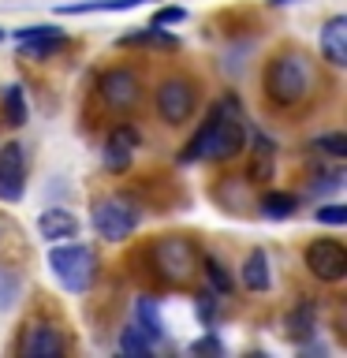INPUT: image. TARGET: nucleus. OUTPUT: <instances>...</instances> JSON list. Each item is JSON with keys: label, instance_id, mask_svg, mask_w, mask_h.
Listing matches in <instances>:
<instances>
[{"label": "nucleus", "instance_id": "f257e3e1", "mask_svg": "<svg viewBox=\"0 0 347 358\" xmlns=\"http://www.w3.org/2000/svg\"><path fill=\"white\" fill-rule=\"evenodd\" d=\"M313 90V67L306 56L299 52H280L273 64L265 67V97L276 108H291L306 101Z\"/></svg>", "mask_w": 347, "mask_h": 358}, {"label": "nucleus", "instance_id": "f03ea898", "mask_svg": "<svg viewBox=\"0 0 347 358\" xmlns=\"http://www.w3.org/2000/svg\"><path fill=\"white\" fill-rule=\"evenodd\" d=\"M246 142V123L239 112V101L228 97L220 105L209 108V145H206V161H232L243 153Z\"/></svg>", "mask_w": 347, "mask_h": 358}, {"label": "nucleus", "instance_id": "7ed1b4c3", "mask_svg": "<svg viewBox=\"0 0 347 358\" xmlns=\"http://www.w3.org/2000/svg\"><path fill=\"white\" fill-rule=\"evenodd\" d=\"M49 268L60 280V287H67L71 295L94 287L97 280V254L86 243H67V246H52L49 250Z\"/></svg>", "mask_w": 347, "mask_h": 358}, {"label": "nucleus", "instance_id": "20e7f679", "mask_svg": "<svg viewBox=\"0 0 347 358\" xmlns=\"http://www.w3.org/2000/svg\"><path fill=\"white\" fill-rule=\"evenodd\" d=\"M150 265L157 268L161 280H168V284H187V280L194 276V268H198V254H194V246H190L187 239L168 235V239L153 243Z\"/></svg>", "mask_w": 347, "mask_h": 358}, {"label": "nucleus", "instance_id": "39448f33", "mask_svg": "<svg viewBox=\"0 0 347 358\" xmlns=\"http://www.w3.org/2000/svg\"><path fill=\"white\" fill-rule=\"evenodd\" d=\"M94 228H97L101 239L120 243L139 228V209H134L127 198H101L94 206Z\"/></svg>", "mask_w": 347, "mask_h": 358}, {"label": "nucleus", "instance_id": "423d86ee", "mask_svg": "<svg viewBox=\"0 0 347 358\" xmlns=\"http://www.w3.org/2000/svg\"><path fill=\"white\" fill-rule=\"evenodd\" d=\"M97 94H101V101H105L108 108L127 112V108L139 105L142 86H139V75L134 71H127V67H112V71H105L97 78Z\"/></svg>", "mask_w": 347, "mask_h": 358}, {"label": "nucleus", "instance_id": "0eeeda50", "mask_svg": "<svg viewBox=\"0 0 347 358\" xmlns=\"http://www.w3.org/2000/svg\"><path fill=\"white\" fill-rule=\"evenodd\" d=\"M306 268L325 284H336L347 276V250L336 239H318L306 246Z\"/></svg>", "mask_w": 347, "mask_h": 358}, {"label": "nucleus", "instance_id": "6e6552de", "mask_svg": "<svg viewBox=\"0 0 347 358\" xmlns=\"http://www.w3.org/2000/svg\"><path fill=\"white\" fill-rule=\"evenodd\" d=\"M190 112H194V86L187 78H168L157 90V116L164 123H183Z\"/></svg>", "mask_w": 347, "mask_h": 358}, {"label": "nucleus", "instance_id": "1a4fd4ad", "mask_svg": "<svg viewBox=\"0 0 347 358\" xmlns=\"http://www.w3.org/2000/svg\"><path fill=\"white\" fill-rule=\"evenodd\" d=\"M27 157H22L19 142L0 145V201H19L27 190Z\"/></svg>", "mask_w": 347, "mask_h": 358}, {"label": "nucleus", "instance_id": "9d476101", "mask_svg": "<svg viewBox=\"0 0 347 358\" xmlns=\"http://www.w3.org/2000/svg\"><path fill=\"white\" fill-rule=\"evenodd\" d=\"M139 142H142V134L134 131L131 123L112 127L108 138H105V168H108V172H127V164H131L134 150H139Z\"/></svg>", "mask_w": 347, "mask_h": 358}, {"label": "nucleus", "instance_id": "9b49d317", "mask_svg": "<svg viewBox=\"0 0 347 358\" xmlns=\"http://www.w3.org/2000/svg\"><path fill=\"white\" fill-rule=\"evenodd\" d=\"M19 355L22 358H60L64 355V340L52 324H30L19 340Z\"/></svg>", "mask_w": 347, "mask_h": 358}, {"label": "nucleus", "instance_id": "f8f14e48", "mask_svg": "<svg viewBox=\"0 0 347 358\" xmlns=\"http://www.w3.org/2000/svg\"><path fill=\"white\" fill-rule=\"evenodd\" d=\"M321 56L332 67L347 64V19L344 15H336V19L325 22V30H321Z\"/></svg>", "mask_w": 347, "mask_h": 358}, {"label": "nucleus", "instance_id": "ddd939ff", "mask_svg": "<svg viewBox=\"0 0 347 358\" xmlns=\"http://www.w3.org/2000/svg\"><path fill=\"white\" fill-rule=\"evenodd\" d=\"M38 231L49 243H60V239L78 235V220H75V213H67V209H45L38 217Z\"/></svg>", "mask_w": 347, "mask_h": 358}, {"label": "nucleus", "instance_id": "4468645a", "mask_svg": "<svg viewBox=\"0 0 347 358\" xmlns=\"http://www.w3.org/2000/svg\"><path fill=\"white\" fill-rule=\"evenodd\" d=\"M313 324H318V310H313V302H299L295 310H288V317H284V332H288V340H310V332H313Z\"/></svg>", "mask_w": 347, "mask_h": 358}, {"label": "nucleus", "instance_id": "2eb2a0df", "mask_svg": "<svg viewBox=\"0 0 347 358\" xmlns=\"http://www.w3.org/2000/svg\"><path fill=\"white\" fill-rule=\"evenodd\" d=\"M273 168H276V145L265 138V134H254V164H250V179L254 183H265L273 179Z\"/></svg>", "mask_w": 347, "mask_h": 358}, {"label": "nucleus", "instance_id": "dca6fc26", "mask_svg": "<svg viewBox=\"0 0 347 358\" xmlns=\"http://www.w3.org/2000/svg\"><path fill=\"white\" fill-rule=\"evenodd\" d=\"M134 324L150 336V340L157 343L164 336V324H161V310H157V302L153 299H139L134 302Z\"/></svg>", "mask_w": 347, "mask_h": 358}, {"label": "nucleus", "instance_id": "f3484780", "mask_svg": "<svg viewBox=\"0 0 347 358\" xmlns=\"http://www.w3.org/2000/svg\"><path fill=\"white\" fill-rule=\"evenodd\" d=\"M139 4H150V0H90V4H64L56 11L60 15H86V11H131Z\"/></svg>", "mask_w": 347, "mask_h": 358}, {"label": "nucleus", "instance_id": "a211bd4d", "mask_svg": "<svg viewBox=\"0 0 347 358\" xmlns=\"http://www.w3.org/2000/svg\"><path fill=\"white\" fill-rule=\"evenodd\" d=\"M243 284L250 287V291H265L269 287V257H265V250H254L250 257H246Z\"/></svg>", "mask_w": 347, "mask_h": 358}, {"label": "nucleus", "instance_id": "6ab92c4d", "mask_svg": "<svg viewBox=\"0 0 347 358\" xmlns=\"http://www.w3.org/2000/svg\"><path fill=\"white\" fill-rule=\"evenodd\" d=\"M64 45H67V38H64L60 30H56V34H45V38H34V41H19V52L30 56V60H41V56L60 52Z\"/></svg>", "mask_w": 347, "mask_h": 358}, {"label": "nucleus", "instance_id": "aec40b11", "mask_svg": "<svg viewBox=\"0 0 347 358\" xmlns=\"http://www.w3.org/2000/svg\"><path fill=\"white\" fill-rule=\"evenodd\" d=\"M120 351L127 358H142V355L153 351V340L139 329V324H127V329L120 332Z\"/></svg>", "mask_w": 347, "mask_h": 358}, {"label": "nucleus", "instance_id": "412c9836", "mask_svg": "<svg viewBox=\"0 0 347 358\" xmlns=\"http://www.w3.org/2000/svg\"><path fill=\"white\" fill-rule=\"evenodd\" d=\"M262 213L273 220H288L295 213V194H284V190H269L262 198Z\"/></svg>", "mask_w": 347, "mask_h": 358}, {"label": "nucleus", "instance_id": "4be33fe9", "mask_svg": "<svg viewBox=\"0 0 347 358\" xmlns=\"http://www.w3.org/2000/svg\"><path fill=\"white\" fill-rule=\"evenodd\" d=\"M4 120L11 123V127L27 123V94H22V86H8L4 90Z\"/></svg>", "mask_w": 347, "mask_h": 358}, {"label": "nucleus", "instance_id": "5701e85b", "mask_svg": "<svg viewBox=\"0 0 347 358\" xmlns=\"http://www.w3.org/2000/svg\"><path fill=\"white\" fill-rule=\"evenodd\" d=\"M120 45H161V49H176V38H172L168 30H157V27H150V30L123 34V38H120Z\"/></svg>", "mask_w": 347, "mask_h": 358}, {"label": "nucleus", "instance_id": "b1692460", "mask_svg": "<svg viewBox=\"0 0 347 358\" xmlns=\"http://www.w3.org/2000/svg\"><path fill=\"white\" fill-rule=\"evenodd\" d=\"M201 265H206L201 273L209 276V287L217 291V295H232V276L224 273V265L217 262V257H201Z\"/></svg>", "mask_w": 347, "mask_h": 358}, {"label": "nucleus", "instance_id": "393cba45", "mask_svg": "<svg viewBox=\"0 0 347 358\" xmlns=\"http://www.w3.org/2000/svg\"><path fill=\"white\" fill-rule=\"evenodd\" d=\"M313 150H325L332 157H347V134H321V138H313Z\"/></svg>", "mask_w": 347, "mask_h": 358}, {"label": "nucleus", "instance_id": "a878e982", "mask_svg": "<svg viewBox=\"0 0 347 358\" xmlns=\"http://www.w3.org/2000/svg\"><path fill=\"white\" fill-rule=\"evenodd\" d=\"M321 224H332V228H340V224H347V206H340V201H332V206H321L318 213H313Z\"/></svg>", "mask_w": 347, "mask_h": 358}, {"label": "nucleus", "instance_id": "bb28decb", "mask_svg": "<svg viewBox=\"0 0 347 358\" xmlns=\"http://www.w3.org/2000/svg\"><path fill=\"white\" fill-rule=\"evenodd\" d=\"M15 295H19V280L11 276L8 268H0V310H8Z\"/></svg>", "mask_w": 347, "mask_h": 358}, {"label": "nucleus", "instance_id": "cd10ccee", "mask_svg": "<svg viewBox=\"0 0 347 358\" xmlns=\"http://www.w3.org/2000/svg\"><path fill=\"white\" fill-rule=\"evenodd\" d=\"M187 11L183 8H157L153 11V27H176V22H183Z\"/></svg>", "mask_w": 347, "mask_h": 358}, {"label": "nucleus", "instance_id": "c85d7f7f", "mask_svg": "<svg viewBox=\"0 0 347 358\" xmlns=\"http://www.w3.org/2000/svg\"><path fill=\"white\" fill-rule=\"evenodd\" d=\"M198 313H201V321H213V313H217V299H213V291H206V295L198 299Z\"/></svg>", "mask_w": 347, "mask_h": 358}, {"label": "nucleus", "instance_id": "c756f323", "mask_svg": "<svg viewBox=\"0 0 347 358\" xmlns=\"http://www.w3.org/2000/svg\"><path fill=\"white\" fill-rule=\"evenodd\" d=\"M190 351H194V355H220V343L217 340H201V343H194V347H190Z\"/></svg>", "mask_w": 347, "mask_h": 358}, {"label": "nucleus", "instance_id": "7c9ffc66", "mask_svg": "<svg viewBox=\"0 0 347 358\" xmlns=\"http://www.w3.org/2000/svg\"><path fill=\"white\" fill-rule=\"evenodd\" d=\"M269 4H288V0H269Z\"/></svg>", "mask_w": 347, "mask_h": 358}, {"label": "nucleus", "instance_id": "2f4dec72", "mask_svg": "<svg viewBox=\"0 0 347 358\" xmlns=\"http://www.w3.org/2000/svg\"><path fill=\"white\" fill-rule=\"evenodd\" d=\"M0 38H4V30H0Z\"/></svg>", "mask_w": 347, "mask_h": 358}]
</instances>
